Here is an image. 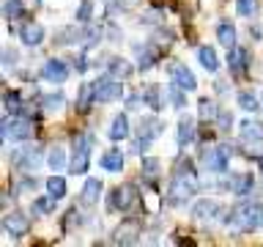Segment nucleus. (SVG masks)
<instances>
[{
	"mask_svg": "<svg viewBox=\"0 0 263 247\" xmlns=\"http://www.w3.org/2000/svg\"><path fill=\"white\" fill-rule=\"evenodd\" d=\"M132 72V63H126L123 58H110V74H115V77H123V74H129Z\"/></svg>",
	"mask_w": 263,
	"mask_h": 247,
	"instance_id": "nucleus-32",
	"label": "nucleus"
},
{
	"mask_svg": "<svg viewBox=\"0 0 263 247\" xmlns=\"http://www.w3.org/2000/svg\"><path fill=\"white\" fill-rule=\"evenodd\" d=\"M90 102H96V96H93V82H90V85H82V88H80L77 110H80V113H85L88 107H90Z\"/></svg>",
	"mask_w": 263,
	"mask_h": 247,
	"instance_id": "nucleus-28",
	"label": "nucleus"
},
{
	"mask_svg": "<svg viewBox=\"0 0 263 247\" xmlns=\"http://www.w3.org/2000/svg\"><path fill=\"white\" fill-rule=\"evenodd\" d=\"M3 231L8 236H25L28 234V217H25L22 211H8L6 217H3Z\"/></svg>",
	"mask_w": 263,
	"mask_h": 247,
	"instance_id": "nucleus-10",
	"label": "nucleus"
},
{
	"mask_svg": "<svg viewBox=\"0 0 263 247\" xmlns=\"http://www.w3.org/2000/svg\"><path fill=\"white\" fill-rule=\"evenodd\" d=\"M238 104H241V110H247V113H258L260 110V96H255L252 91H241L238 94Z\"/></svg>",
	"mask_w": 263,
	"mask_h": 247,
	"instance_id": "nucleus-25",
	"label": "nucleus"
},
{
	"mask_svg": "<svg viewBox=\"0 0 263 247\" xmlns=\"http://www.w3.org/2000/svg\"><path fill=\"white\" fill-rule=\"evenodd\" d=\"M197 115H200V118H217L219 107L214 104L211 99H200V102H197Z\"/></svg>",
	"mask_w": 263,
	"mask_h": 247,
	"instance_id": "nucleus-29",
	"label": "nucleus"
},
{
	"mask_svg": "<svg viewBox=\"0 0 263 247\" xmlns=\"http://www.w3.org/2000/svg\"><path fill=\"white\" fill-rule=\"evenodd\" d=\"M238 16H255L258 14V0H236Z\"/></svg>",
	"mask_w": 263,
	"mask_h": 247,
	"instance_id": "nucleus-31",
	"label": "nucleus"
},
{
	"mask_svg": "<svg viewBox=\"0 0 263 247\" xmlns=\"http://www.w3.org/2000/svg\"><path fill=\"white\" fill-rule=\"evenodd\" d=\"M143 173H145V179H156V176H159V160L145 156V160H143Z\"/></svg>",
	"mask_w": 263,
	"mask_h": 247,
	"instance_id": "nucleus-35",
	"label": "nucleus"
},
{
	"mask_svg": "<svg viewBox=\"0 0 263 247\" xmlns=\"http://www.w3.org/2000/svg\"><path fill=\"white\" fill-rule=\"evenodd\" d=\"M99 198H102V179H88L82 184V192H80V201L85 206H93Z\"/></svg>",
	"mask_w": 263,
	"mask_h": 247,
	"instance_id": "nucleus-15",
	"label": "nucleus"
},
{
	"mask_svg": "<svg viewBox=\"0 0 263 247\" xmlns=\"http://www.w3.org/2000/svg\"><path fill=\"white\" fill-rule=\"evenodd\" d=\"M217 39H219V44H222V47L233 49V47H236V28H233L230 22L217 25Z\"/></svg>",
	"mask_w": 263,
	"mask_h": 247,
	"instance_id": "nucleus-22",
	"label": "nucleus"
},
{
	"mask_svg": "<svg viewBox=\"0 0 263 247\" xmlns=\"http://www.w3.org/2000/svg\"><path fill=\"white\" fill-rule=\"evenodd\" d=\"M107 137L110 140H123V137H129V118L123 113H118L112 118V123L107 127Z\"/></svg>",
	"mask_w": 263,
	"mask_h": 247,
	"instance_id": "nucleus-17",
	"label": "nucleus"
},
{
	"mask_svg": "<svg viewBox=\"0 0 263 247\" xmlns=\"http://www.w3.org/2000/svg\"><path fill=\"white\" fill-rule=\"evenodd\" d=\"M55 201H58V198H52L49 192L36 198V201H33V214H36V217H47V214H52L55 211Z\"/></svg>",
	"mask_w": 263,
	"mask_h": 247,
	"instance_id": "nucleus-21",
	"label": "nucleus"
},
{
	"mask_svg": "<svg viewBox=\"0 0 263 247\" xmlns=\"http://www.w3.org/2000/svg\"><path fill=\"white\" fill-rule=\"evenodd\" d=\"M6 110L11 115H22V99L16 91H6Z\"/></svg>",
	"mask_w": 263,
	"mask_h": 247,
	"instance_id": "nucleus-30",
	"label": "nucleus"
},
{
	"mask_svg": "<svg viewBox=\"0 0 263 247\" xmlns=\"http://www.w3.org/2000/svg\"><path fill=\"white\" fill-rule=\"evenodd\" d=\"M41 160H44V154H41L39 148H22V151L14 154V165H16L22 173L39 170V168H41Z\"/></svg>",
	"mask_w": 263,
	"mask_h": 247,
	"instance_id": "nucleus-8",
	"label": "nucleus"
},
{
	"mask_svg": "<svg viewBox=\"0 0 263 247\" xmlns=\"http://www.w3.org/2000/svg\"><path fill=\"white\" fill-rule=\"evenodd\" d=\"M41 77H44L47 82H66V77H69V66H66L63 61H58V58H49V61H44V66H41Z\"/></svg>",
	"mask_w": 263,
	"mask_h": 247,
	"instance_id": "nucleus-9",
	"label": "nucleus"
},
{
	"mask_svg": "<svg viewBox=\"0 0 263 247\" xmlns=\"http://www.w3.org/2000/svg\"><path fill=\"white\" fill-rule=\"evenodd\" d=\"M140 104V96H129L126 99V107H137Z\"/></svg>",
	"mask_w": 263,
	"mask_h": 247,
	"instance_id": "nucleus-41",
	"label": "nucleus"
},
{
	"mask_svg": "<svg viewBox=\"0 0 263 247\" xmlns=\"http://www.w3.org/2000/svg\"><path fill=\"white\" fill-rule=\"evenodd\" d=\"M90 14H93V3H90V0H82L80 8H77V20L80 22H90Z\"/></svg>",
	"mask_w": 263,
	"mask_h": 247,
	"instance_id": "nucleus-37",
	"label": "nucleus"
},
{
	"mask_svg": "<svg viewBox=\"0 0 263 247\" xmlns=\"http://www.w3.org/2000/svg\"><path fill=\"white\" fill-rule=\"evenodd\" d=\"M170 77H173V82H176V85H181L184 91H195V88H197L195 74L189 72L184 63H173V66H170Z\"/></svg>",
	"mask_w": 263,
	"mask_h": 247,
	"instance_id": "nucleus-13",
	"label": "nucleus"
},
{
	"mask_svg": "<svg viewBox=\"0 0 263 247\" xmlns=\"http://www.w3.org/2000/svg\"><path fill=\"white\" fill-rule=\"evenodd\" d=\"M44 189H47L52 198H58V201H61V198H66V192H69L66 179H61V176H49V179L44 181Z\"/></svg>",
	"mask_w": 263,
	"mask_h": 247,
	"instance_id": "nucleus-24",
	"label": "nucleus"
},
{
	"mask_svg": "<svg viewBox=\"0 0 263 247\" xmlns=\"http://www.w3.org/2000/svg\"><path fill=\"white\" fill-rule=\"evenodd\" d=\"M192 137H195V127H192V118H181L178 121V127H176V143L184 148L192 143Z\"/></svg>",
	"mask_w": 263,
	"mask_h": 247,
	"instance_id": "nucleus-19",
	"label": "nucleus"
},
{
	"mask_svg": "<svg viewBox=\"0 0 263 247\" xmlns=\"http://www.w3.org/2000/svg\"><path fill=\"white\" fill-rule=\"evenodd\" d=\"M260 104H263V96H260Z\"/></svg>",
	"mask_w": 263,
	"mask_h": 247,
	"instance_id": "nucleus-42",
	"label": "nucleus"
},
{
	"mask_svg": "<svg viewBox=\"0 0 263 247\" xmlns=\"http://www.w3.org/2000/svg\"><path fill=\"white\" fill-rule=\"evenodd\" d=\"M20 39L25 47H39L44 41V28L39 22H22L20 25Z\"/></svg>",
	"mask_w": 263,
	"mask_h": 247,
	"instance_id": "nucleus-12",
	"label": "nucleus"
},
{
	"mask_svg": "<svg viewBox=\"0 0 263 247\" xmlns=\"http://www.w3.org/2000/svg\"><path fill=\"white\" fill-rule=\"evenodd\" d=\"M102 168L107 173H121L123 170V154H121V148H110V151L102 156Z\"/></svg>",
	"mask_w": 263,
	"mask_h": 247,
	"instance_id": "nucleus-18",
	"label": "nucleus"
},
{
	"mask_svg": "<svg viewBox=\"0 0 263 247\" xmlns=\"http://www.w3.org/2000/svg\"><path fill=\"white\" fill-rule=\"evenodd\" d=\"M230 156H233V146L219 143V146H211L209 151L203 154V165H205V170H211V173H225Z\"/></svg>",
	"mask_w": 263,
	"mask_h": 247,
	"instance_id": "nucleus-4",
	"label": "nucleus"
},
{
	"mask_svg": "<svg viewBox=\"0 0 263 247\" xmlns=\"http://www.w3.org/2000/svg\"><path fill=\"white\" fill-rule=\"evenodd\" d=\"M0 132H3L6 140H16V143H25V140L33 137V123L22 115H8V118L0 123Z\"/></svg>",
	"mask_w": 263,
	"mask_h": 247,
	"instance_id": "nucleus-3",
	"label": "nucleus"
},
{
	"mask_svg": "<svg viewBox=\"0 0 263 247\" xmlns=\"http://www.w3.org/2000/svg\"><path fill=\"white\" fill-rule=\"evenodd\" d=\"M238 137L244 143H260L263 140V127L258 121H241L238 123Z\"/></svg>",
	"mask_w": 263,
	"mask_h": 247,
	"instance_id": "nucleus-14",
	"label": "nucleus"
},
{
	"mask_svg": "<svg viewBox=\"0 0 263 247\" xmlns=\"http://www.w3.org/2000/svg\"><path fill=\"white\" fill-rule=\"evenodd\" d=\"M192 192H197V176L192 173V165L189 162H181V170H176V179L170 184V201L178 203L189 198Z\"/></svg>",
	"mask_w": 263,
	"mask_h": 247,
	"instance_id": "nucleus-2",
	"label": "nucleus"
},
{
	"mask_svg": "<svg viewBox=\"0 0 263 247\" xmlns=\"http://www.w3.org/2000/svg\"><path fill=\"white\" fill-rule=\"evenodd\" d=\"M230 192L238 195V198L250 195L252 192V176H247V173H244V176H236L233 181H230Z\"/></svg>",
	"mask_w": 263,
	"mask_h": 247,
	"instance_id": "nucleus-26",
	"label": "nucleus"
},
{
	"mask_svg": "<svg viewBox=\"0 0 263 247\" xmlns=\"http://www.w3.org/2000/svg\"><path fill=\"white\" fill-rule=\"evenodd\" d=\"M192 214H195V220H219L222 206L217 201H211V198H200V201L192 206Z\"/></svg>",
	"mask_w": 263,
	"mask_h": 247,
	"instance_id": "nucleus-11",
	"label": "nucleus"
},
{
	"mask_svg": "<svg viewBox=\"0 0 263 247\" xmlns=\"http://www.w3.org/2000/svg\"><path fill=\"white\" fill-rule=\"evenodd\" d=\"M135 187L132 184H121V187H115L110 198H107V209H115V211H129L132 209V203H135Z\"/></svg>",
	"mask_w": 263,
	"mask_h": 247,
	"instance_id": "nucleus-6",
	"label": "nucleus"
},
{
	"mask_svg": "<svg viewBox=\"0 0 263 247\" xmlns=\"http://www.w3.org/2000/svg\"><path fill=\"white\" fill-rule=\"evenodd\" d=\"M228 222L233 231H258L263 228V203L260 201H244L228 214Z\"/></svg>",
	"mask_w": 263,
	"mask_h": 247,
	"instance_id": "nucleus-1",
	"label": "nucleus"
},
{
	"mask_svg": "<svg viewBox=\"0 0 263 247\" xmlns=\"http://www.w3.org/2000/svg\"><path fill=\"white\" fill-rule=\"evenodd\" d=\"M170 102L176 104V107H184V104H186V99H184V88L176 85V82H170Z\"/></svg>",
	"mask_w": 263,
	"mask_h": 247,
	"instance_id": "nucleus-36",
	"label": "nucleus"
},
{
	"mask_svg": "<svg viewBox=\"0 0 263 247\" xmlns=\"http://www.w3.org/2000/svg\"><path fill=\"white\" fill-rule=\"evenodd\" d=\"M247 58H250V55H247V49H238V47H233V49H230V69H233V72H241V69H247V63H250Z\"/></svg>",
	"mask_w": 263,
	"mask_h": 247,
	"instance_id": "nucleus-27",
	"label": "nucleus"
},
{
	"mask_svg": "<svg viewBox=\"0 0 263 247\" xmlns=\"http://www.w3.org/2000/svg\"><path fill=\"white\" fill-rule=\"evenodd\" d=\"M47 165H49L52 170H63L66 165H69V160H66V148H63V146H52V148H49Z\"/></svg>",
	"mask_w": 263,
	"mask_h": 247,
	"instance_id": "nucleus-23",
	"label": "nucleus"
},
{
	"mask_svg": "<svg viewBox=\"0 0 263 247\" xmlns=\"http://www.w3.org/2000/svg\"><path fill=\"white\" fill-rule=\"evenodd\" d=\"M41 102H47V107H58V104L63 102V96H61V94H52V96H44Z\"/></svg>",
	"mask_w": 263,
	"mask_h": 247,
	"instance_id": "nucleus-40",
	"label": "nucleus"
},
{
	"mask_svg": "<svg viewBox=\"0 0 263 247\" xmlns=\"http://www.w3.org/2000/svg\"><path fill=\"white\" fill-rule=\"evenodd\" d=\"M197 61L205 72H217L219 69V58L214 52V47H197Z\"/></svg>",
	"mask_w": 263,
	"mask_h": 247,
	"instance_id": "nucleus-20",
	"label": "nucleus"
},
{
	"mask_svg": "<svg viewBox=\"0 0 263 247\" xmlns=\"http://www.w3.org/2000/svg\"><path fill=\"white\" fill-rule=\"evenodd\" d=\"M137 55H140V69H148V66L154 63V58H156L154 49H145L143 44H137Z\"/></svg>",
	"mask_w": 263,
	"mask_h": 247,
	"instance_id": "nucleus-33",
	"label": "nucleus"
},
{
	"mask_svg": "<svg viewBox=\"0 0 263 247\" xmlns=\"http://www.w3.org/2000/svg\"><path fill=\"white\" fill-rule=\"evenodd\" d=\"M3 11L8 20H16V16H22V0H6Z\"/></svg>",
	"mask_w": 263,
	"mask_h": 247,
	"instance_id": "nucleus-34",
	"label": "nucleus"
},
{
	"mask_svg": "<svg viewBox=\"0 0 263 247\" xmlns=\"http://www.w3.org/2000/svg\"><path fill=\"white\" fill-rule=\"evenodd\" d=\"M217 123H219V129H230L233 118H230V113H219V115H217Z\"/></svg>",
	"mask_w": 263,
	"mask_h": 247,
	"instance_id": "nucleus-39",
	"label": "nucleus"
},
{
	"mask_svg": "<svg viewBox=\"0 0 263 247\" xmlns=\"http://www.w3.org/2000/svg\"><path fill=\"white\" fill-rule=\"evenodd\" d=\"M137 236H140V225L132 220H123L118 228L112 231L110 242L112 244H121V247H129V244H137Z\"/></svg>",
	"mask_w": 263,
	"mask_h": 247,
	"instance_id": "nucleus-7",
	"label": "nucleus"
},
{
	"mask_svg": "<svg viewBox=\"0 0 263 247\" xmlns=\"http://www.w3.org/2000/svg\"><path fill=\"white\" fill-rule=\"evenodd\" d=\"M88 165H90V151L88 148H74V156L69 160V173L82 176V173L88 170Z\"/></svg>",
	"mask_w": 263,
	"mask_h": 247,
	"instance_id": "nucleus-16",
	"label": "nucleus"
},
{
	"mask_svg": "<svg viewBox=\"0 0 263 247\" xmlns=\"http://www.w3.org/2000/svg\"><path fill=\"white\" fill-rule=\"evenodd\" d=\"M145 104H148V107H154V110L159 107V88H156V85L145 91Z\"/></svg>",
	"mask_w": 263,
	"mask_h": 247,
	"instance_id": "nucleus-38",
	"label": "nucleus"
},
{
	"mask_svg": "<svg viewBox=\"0 0 263 247\" xmlns=\"http://www.w3.org/2000/svg\"><path fill=\"white\" fill-rule=\"evenodd\" d=\"M121 94H123V85H121V80L115 77V74H102V77L93 82L96 102H112V99H118Z\"/></svg>",
	"mask_w": 263,
	"mask_h": 247,
	"instance_id": "nucleus-5",
	"label": "nucleus"
}]
</instances>
